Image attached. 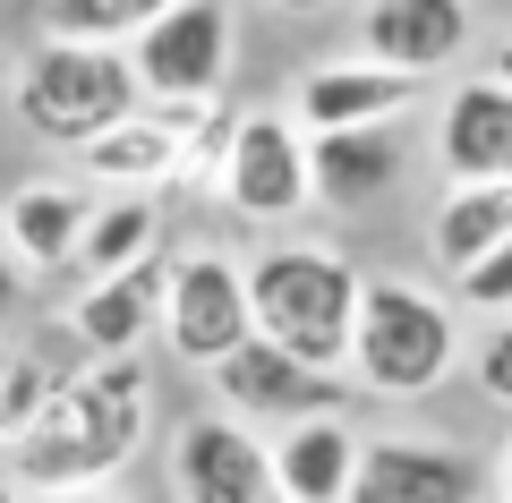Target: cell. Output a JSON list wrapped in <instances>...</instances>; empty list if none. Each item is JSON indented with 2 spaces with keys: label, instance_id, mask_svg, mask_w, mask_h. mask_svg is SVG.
I'll return each mask as SVG.
<instances>
[{
  "label": "cell",
  "instance_id": "83f0119b",
  "mask_svg": "<svg viewBox=\"0 0 512 503\" xmlns=\"http://www.w3.org/2000/svg\"><path fill=\"white\" fill-rule=\"evenodd\" d=\"M274 9H291V18H316V9H325V0H274Z\"/></svg>",
  "mask_w": 512,
  "mask_h": 503
},
{
  "label": "cell",
  "instance_id": "44dd1931",
  "mask_svg": "<svg viewBox=\"0 0 512 503\" xmlns=\"http://www.w3.org/2000/svg\"><path fill=\"white\" fill-rule=\"evenodd\" d=\"M60 376L69 367H43V350H0V452L43 418V401H52Z\"/></svg>",
  "mask_w": 512,
  "mask_h": 503
},
{
  "label": "cell",
  "instance_id": "d6986e66",
  "mask_svg": "<svg viewBox=\"0 0 512 503\" xmlns=\"http://www.w3.org/2000/svg\"><path fill=\"white\" fill-rule=\"evenodd\" d=\"M163 256V197H103L86 222V248H77V273L103 282V273L154 265Z\"/></svg>",
  "mask_w": 512,
  "mask_h": 503
},
{
  "label": "cell",
  "instance_id": "2e32d148",
  "mask_svg": "<svg viewBox=\"0 0 512 503\" xmlns=\"http://www.w3.org/2000/svg\"><path fill=\"white\" fill-rule=\"evenodd\" d=\"M436 162L444 180H512V86L470 77L436 111Z\"/></svg>",
  "mask_w": 512,
  "mask_h": 503
},
{
  "label": "cell",
  "instance_id": "484cf974",
  "mask_svg": "<svg viewBox=\"0 0 512 503\" xmlns=\"http://www.w3.org/2000/svg\"><path fill=\"white\" fill-rule=\"evenodd\" d=\"M495 503H512V435H504V452H495Z\"/></svg>",
  "mask_w": 512,
  "mask_h": 503
},
{
  "label": "cell",
  "instance_id": "9c48e42d",
  "mask_svg": "<svg viewBox=\"0 0 512 503\" xmlns=\"http://www.w3.org/2000/svg\"><path fill=\"white\" fill-rule=\"evenodd\" d=\"M171 495L180 503H282L274 486V452L265 435H248L239 418L205 410L171 435Z\"/></svg>",
  "mask_w": 512,
  "mask_h": 503
},
{
  "label": "cell",
  "instance_id": "603a6c76",
  "mask_svg": "<svg viewBox=\"0 0 512 503\" xmlns=\"http://www.w3.org/2000/svg\"><path fill=\"white\" fill-rule=\"evenodd\" d=\"M461 307H470V316H487V324H495V316H512V239L487 256V265L461 273Z\"/></svg>",
  "mask_w": 512,
  "mask_h": 503
},
{
  "label": "cell",
  "instance_id": "7a4b0ae2",
  "mask_svg": "<svg viewBox=\"0 0 512 503\" xmlns=\"http://www.w3.org/2000/svg\"><path fill=\"white\" fill-rule=\"evenodd\" d=\"M461 367V316L410 273H367L359 282V324H350V393L376 401H427Z\"/></svg>",
  "mask_w": 512,
  "mask_h": 503
},
{
  "label": "cell",
  "instance_id": "5b68a950",
  "mask_svg": "<svg viewBox=\"0 0 512 503\" xmlns=\"http://www.w3.org/2000/svg\"><path fill=\"white\" fill-rule=\"evenodd\" d=\"M222 205L239 222H299L316 205L308 180V128L291 111H239L231 128V154H222Z\"/></svg>",
  "mask_w": 512,
  "mask_h": 503
},
{
  "label": "cell",
  "instance_id": "d4e9b609",
  "mask_svg": "<svg viewBox=\"0 0 512 503\" xmlns=\"http://www.w3.org/2000/svg\"><path fill=\"white\" fill-rule=\"evenodd\" d=\"M26 503H120L111 486H69V495H26Z\"/></svg>",
  "mask_w": 512,
  "mask_h": 503
},
{
  "label": "cell",
  "instance_id": "ac0fdd59",
  "mask_svg": "<svg viewBox=\"0 0 512 503\" xmlns=\"http://www.w3.org/2000/svg\"><path fill=\"white\" fill-rule=\"evenodd\" d=\"M504 239H512V180H444V197L427 205V256L453 282L487 265Z\"/></svg>",
  "mask_w": 512,
  "mask_h": 503
},
{
  "label": "cell",
  "instance_id": "30bf717a",
  "mask_svg": "<svg viewBox=\"0 0 512 503\" xmlns=\"http://www.w3.org/2000/svg\"><path fill=\"white\" fill-rule=\"evenodd\" d=\"M419 103V77L376 69V60H316L291 86V120L308 137H342V128H402V111Z\"/></svg>",
  "mask_w": 512,
  "mask_h": 503
},
{
  "label": "cell",
  "instance_id": "8992f818",
  "mask_svg": "<svg viewBox=\"0 0 512 503\" xmlns=\"http://www.w3.org/2000/svg\"><path fill=\"white\" fill-rule=\"evenodd\" d=\"M205 384H214V410L239 418L248 435H282V427H299V418L350 410V376H316V367H299L291 350H274V342H239Z\"/></svg>",
  "mask_w": 512,
  "mask_h": 503
},
{
  "label": "cell",
  "instance_id": "4fadbf2b",
  "mask_svg": "<svg viewBox=\"0 0 512 503\" xmlns=\"http://www.w3.org/2000/svg\"><path fill=\"white\" fill-rule=\"evenodd\" d=\"M470 52V0H367L359 9V60L402 77H436Z\"/></svg>",
  "mask_w": 512,
  "mask_h": 503
},
{
  "label": "cell",
  "instance_id": "ffe728a7",
  "mask_svg": "<svg viewBox=\"0 0 512 503\" xmlns=\"http://www.w3.org/2000/svg\"><path fill=\"white\" fill-rule=\"evenodd\" d=\"M163 9H180V0H43V35H60V43H111V52H128V43L146 35Z\"/></svg>",
  "mask_w": 512,
  "mask_h": 503
},
{
  "label": "cell",
  "instance_id": "7c38bea8",
  "mask_svg": "<svg viewBox=\"0 0 512 503\" xmlns=\"http://www.w3.org/2000/svg\"><path fill=\"white\" fill-rule=\"evenodd\" d=\"M350 503H478V461L436 435H367Z\"/></svg>",
  "mask_w": 512,
  "mask_h": 503
},
{
  "label": "cell",
  "instance_id": "7402d4cb",
  "mask_svg": "<svg viewBox=\"0 0 512 503\" xmlns=\"http://www.w3.org/2000/svg\"><path fill=\"white\" fill-rule=\"evenodd\" d=\"M470 384L495 401V410H512V316H495L487 333H478V350H470Z\"/></svg>",
  "mask_w": 512,
  "mask_h": 503
},
{
  "label": "cell",
  "instance_id": "f1b7e54d",
  "mask_svg": "<svg viewBox=\"0 0 512 503\" xmlns=\"http://www.w3.org/2000/svg\"><path fill=\"white\" fill-rule=\"evenodd\" d=\"M0 503H26V486H18V478H9V469H0Z\"/></svg>",
  "mask_w": 512,
  "mask_h": 503
},
{
  "label": "cell",
  "instance_id": "4316f807",
  "mask_svg": "<svg viewBox=\"0 0 512 503\" xmlns=\"http://www.w3.org/2000/svg\"><path fill=\"white\" fill-rule=\"evenodd\" d=\"M487 77H495V86H512V35L495 43V60H487Z\"/></svg>",
  "mask_w": 512,
  "mask_h": 503
},
{
  "label": "cell",
  "instance_id": "9a60e30c",
  "mask_svg": "<svg viewBox=\"0 0 512 503\" xmlns=\"http://www.w3.org/2000/svg\"><path fill=\"white\" fill-rule=\"evenodd\" d=\"M274 452V486L282 503H350V478H359V452H367V427L350 410L333 418H299V427L265 435Z\"/></svg>",
  "mask_w": 512,
  "mask_h": 503
},
{
  "label": "cell",
  "instance_id": "3957f363",
  "mask_svg": "<svg viewBox=\"0 0 512 503\" xmlns=\"http://www.w3.org/2000/svg\"><path fill=\"white\" fill-rule=\"evenodd\" d=\"M359 282L367 273L350 265L342 248H308V239H282L248 265V316L256 342L291 350L299 367L316 376H342L350 359V324H359Z\"/></svg>",
  "mask_w": 512,
  "mask_h": 503
},
{
  "label": "cell",
  "instance_id": "6da1fadb",
  "mask_svg": "<svg viewBox=\"0 0 512 503\" xmlns=\"http://www.w3.org/2000/svg\"><path fill=\"white\" fill-rule=\"evenodd\" d=\"M154 435V367L146 359H86L52 384L43 418L0 452L26 495H69V486H103L128 469Z\"/></svg>",
  "mask_w": 512,
  "mask_h": 503
},
{
  "label": "cell",
  "instance_id": "ba28073f",
  "mask_svg": "<svg viewBox=\"0 0 512 503\" xmlns=\"http://www.w3.org/2000/svg\"><path fill=\"white\" fill-rule=\"evenodd\" d=\"M163 342L180 367H205L214 376L239 342H256V316H248V265L197 248V256H171V299H163Z\"/></svg>",
  "mask_w": 512,
  "mask_h": 503
},
{
  "label": "cell",
  "instance_id": "277c9868",
  "mask_svg": "<svg viewBox=\"0 0 512 503\" xmlns=\"http://www.w3.org/2000/svg\"><path fill=\"white\" fill-rule=\"evenodd\" d=\"M9 111L35 145H60V154H86L103 128H120L128 111H146V86L128 69V52L111 43H60L35 35L9 69Z\"/></svg>",
  "mask_w": 512,
  "mask_h": 503
},
{
  "label": "cell",
  "instance_id": "cb8c5ba5",
  "mask_svg": "<svg viewBox=\"0 0 512 503\" xmlns=\"http://www.w3.org/2000/svg\"><path fill=\"white\" fill-rule=\"evenodd\" d=\"M18 299H26V290H18V265H9V248H0V333L18 324Z\"/></svg>",
  "mask_w": 512,
  "mask_h": 503
},
{
  "label": "cell",
  "instance_id": "5bb4252c",
  "mask_svg": "<svg viewBox=\"0 0 512 503\" xmlns=\"http://www.w3.org/2000/svg\"><path fill=\"white\" fill-rule=\"evenodd\" d=\"M86 222H94V197L77 180H26L0 205V248L18 273H60L86 248Z\"/></svg>",
  "mask_w": 512,
  "mask_h": 503
},
{
  "label": "cell",
  "instance_id": "52a82bcc",
  "mask_svg": "<svg viewBox=\"0 0 512 503\" xmlns=\"http://www.w3.org/2000/svg\"><path fill=\"white\" fill-rule=\"evenodd\" d=\"M231 52H239L231 0H180L128 43V69H137L146 103H205L231 77Z\"/></svg>",
  "mask_w": 512,
  "mask_h": 503
},
{
  "label": "cell",
  "instance_id": "e0dca14e",
  "mask_svg": "<svg viewBox=\"0 0 512 503\" xmlns=\"http://www.w3.org/2000/svg\"><path fill=\"white\" fill-rule=\"evenodd\" d=\"M308 180L316 205H342V214H367L402 188V137L393 128H342V137H308Z\"/></svg>",
  "mask_w": 512,
  "mask_h": 503
},
{
  "label": "cell",
  "instance_id": "8fae6325",
  "mask_svg": "<svg viewBox=\"0 0 512 503\" xmlns=\"http://www.w3.org/2000/svg\"><path fill=\"white\" fill-rule=\"evenodd\" d=\"M163 299H171V256H154V265H128V273L86 282L60 324H69V342L86 350V359H137L146 333H163Z\"/></svg>",
  "mask_w": 512,
  "mask_h": 503
}]
</instances>
